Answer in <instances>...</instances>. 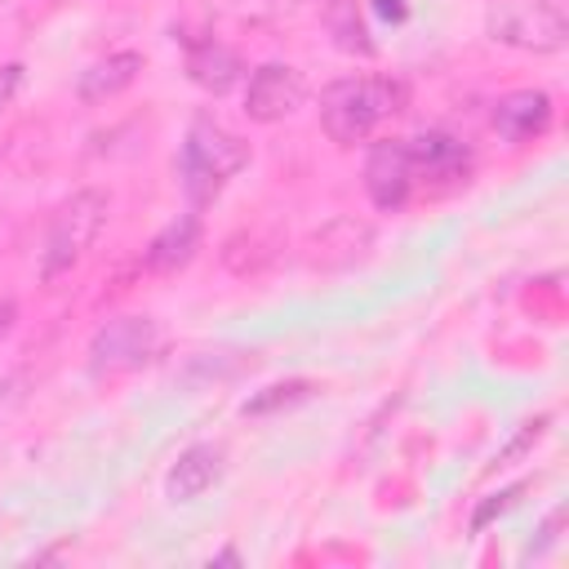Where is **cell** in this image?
Here are the masks:
<instances>
[{"mask_svg":"<svg viewBox=\"0 0 569 569\" xmlns=\"http://www.w3.org/2000/svg\"><path fill=\"white\" fill-rule=\"evenodd\" d=\"M405 102H409V89L396 76H342L320 93V129L329 133V142L356 147L382 120L400 116Z\"/></svg>","mask_w":569,"mask_h":569,"instance_id":"1","label":"cell"},{"mask_svg":"<svg viewBox=\"0 0 569 569\" xmlns=\"http://www.w3.org/2000/svg\"><path fill=\"white\" fill-rule=\"evenodd\" d=\"M173 164H178V182H182L191 209L200 213V209L213 204V200L222 196V187L249 164V142H244L240 133L222 129L218 120L200 116V120H191V129H187V138H182Z\"/></svg>","mask_w":569,"mask_h":569,"instance_id":"2","label":"cell"},{"mask_svg":"<svg viewBox=\"0 0 569 569\" xmlns=\"http://www.w3.org/2000/svg\"><path fill=\"white\" fill-rule=\"evenodd\" d=\"M107 213H111V196L98 191V187H84V191L67 196L58 204V213L49 218V231H44L40 280H58L71 267H80V258L89 253V244L107 227Z\"/></svg>","mask_w":569,"mask_h":569,"instance_id":"3","label":"cell"},{"mask_svg":"<svg viewBox=\"0 0 569 569\" xmlns=\"http://www.w3.org/2000/svg\"><path fill=\"white\" fill-rule=\"evenodd\" d=\"M485 31L520 53H560L569 44V13L560 0H498L485 13Z\"/></svg>","mask_w":569,"mask_h":569,"instance_id":"4","label":"cell"},{"mask_svg":"<svg viewBox=\"0 0 569 569\" xmlns=\"http://www.w3.org/2000/svg\"><path fill=\"white\" fill-rule=\"evenodd\" d=\"M160 347V329L151 316H116L89 338V369L98 378H120L142 369Z\"/></svg>","mask_w":569,"mask_h":569,"instance_id":"5","label":"cell"},{"mask_svg":"<svg viewBox=\"0 0 569 569\" xmlns=\"http://www.w3.org/2000/svg\"><path fill=\"white\" fill-rule=\"evenodd\" d=\"M365 191L373 209L396 213L409 204L413 187V160H409V138H378L365 156Z\"/></svg>","mask_w":569,"mask_h":569,"instance_id":"6","label":"cell"},{"mask_svg":"<svg viewBox=\"0 0 569 569\" xmlns=\"http://www.w3.org/2000/svg\"><path fill=\"white\" fill-rule=\"evenodd\" d=\"M307 102V80L298 67L289 62H262L249 84H244V116L253 124H276L289 120L298 107Z\"/></svg>","mask_w":569,"mask_h":569,"instance_id":"7","label":"cell"},{"mask_svg":"<svg viewBox=\"0 0 569 569\" xmlns=\"http://www.w3.org/2000/svg\"><path fill=\"white\" fill-rule=\"evenodd\" d=\"M409 160H413V187L422 182L427 191H453L471 178V151L453 133L427 129L409 138Z\"/></svg>","mask_w":569,"mask_h":569,"instance_id":"8","label":"cell"},{"mask_svg":"<svg viewBox=\"0 0 569 569\" xmlns=\"http://www.w3.org/2000/svg\"><path fill=\"white\" fill-rule=\"evenodd\" d=\"M373 249V227L360 218H333L325 222L311 240H307V267L316 271H342L356 267L360 258H369Z\"/></svg>","mask_w":569,"mask_h":569,"instance_id":"9","label":"cell"},{"mask_svg":"<svg viewBox=\"0 0 569 569\" xmlns=\"http://www.w3.org/2000/svg\"><path fill=\"white\" fill-rule=\"evenodd\" d=\"M489 124L498 129L502 142H533L551 129V93L547 89H511L493 102Z\"/></svg>","mask_w":569,"mask_h":569,"instance_id":"10","label":"cell"},{"mask_svg":"<svg viewBox=\"0 0 569 569\" xmlns=\"http://www.w3.org/2000/svg\"><path fill=\"white\" fill-rule=\"evenodd\" d=\"M222 471H227L222 445H191V449H182L178 462L169 467L164 493H169L173 502H191V498H200L204 489H213V485L222 480Z\"/></svg>","mask_w":569,"mask_h":569,"instance_id":"11","label":"cell"},{"mask_svg":"<svg viewBox=\"0 0 569 569\" xmlns=\"http://www.w3.org/2000/svg\"><path fill=\"white\" fill-rule=\"evenodd\" d=\"M200 213L191 209V213H178L173 222H164L156 236H151V244H147V253H142V267L147 271H156V276H173V271H182L191 258H196V249H200Z\"/></svg>","mask_w":569,"mask_h":569,"instance_id":"12","label":"cell"},{"mask_svg":"<svg viewBox=\"0 0 569 569\" xmlns=\"http://www.w3.org/2000/svg\"><path fill=\"white\" fill-rule=\"evenodd\" d=\"M187 76H191L204 93L222 98V93H231V89L240 84L244 62H240V53H236L231 44H222V40H200V44L187 49Z\"/></svg>","mask_w":569,"mask_h":569,"instance_id":"13","label":"cell"},{"mask_svg":"<svg viewBox=\"0 0 569 569\" xmlns=\"http://www.w3.org/2000/svg\"><path fill=\"white\" fill-rule=\"evenodd\" d=\"M138 71H142V53H133V49L107 53V58H98V62H89V67L80 71L76 98L89 102V107H93V102H107V98L124 93V89L138 80Z\"/></svg>","mask_w":569,"mask_h":569,"instance_id":"14","label":"cell"},{"mask_svg":"<svg viewBox=\"0 0 569 569\" xmlns=\"http://www.w3.org/2000/svg\"><path fill=\"white\" fill-rule=\"evenodd\" d=\"M316 391H320V387H316L311 378H284V382H271V387L253 391V396L240 405V413H244V418H267V413H280V409H293V405L311 400Z\"/></svg>","mask_w":569,"mask_h":569,"instance_id":"15","label":"cell"},{"mask_svg":"<svg viewBox=\"0 0 569 569\" xmlns=\"http://www.w3.org/2000/svg\"><path fill=\"white\" fill-rule=\"evenodd\" d=\"M525 489H529V485L520 480V485H507V489H498V493H489V498H485V502L476 507V516H471V529L480 533V529H485V525H489L493 516H502V511H511V507H516V498H520Z\"/></svg>","mask_w":569,"mask_h":569,"instance_id":"16","label":"cell"},{"mask_svg":"<svg viewBox=\"0 0 569 569\" xmlns=\"http://www.w3.org/2000/svg\"><path fill=\"white\" fill-rule=\"evenodd\" d=\"M542 427H547V413H538L533 422H525V427H520V436H516V440H511V445H507V449H502V453H498L493 462L502 467V462H511V458H520V453H525V449H529V445H533V440L542 436Z\"/></svg>","mask_w":569,"mask_h":569,"instance_id":"17","label":"cell"},{"mask_svg":"<svg viewBox=\"0 0 569 569\" xmlns=\"http://www.w3.org/2000/svg\"><path fill=\"white\" fill-rule=\"evenodd\" d=\"M18 89H22V62H4L0 67V116L9 111V102L18 98Z\"/></svg>","mask_w":569,"mask_h":569,"instance_id":"18","label":"cell"},{"mask_svg":"<svg viewBox=\"0 0 569 569\" xmlns=\"http://www.w3.org/2000/svg\"><path fill=\"white\" fill-rule=\"evenodd\" d=\"M560 525H565V511L556 507V511H551V516L542 520V529H538V542L529 547V556H542V551H547V547L556 542V533H560Z\"/></svg>","mask_w":569,"mask_h":569,"instance_id":"19","label":"cell"},{"mask_svg":"<svg viewBox=\"0 0 569 569\" xmlns=\"http://www.w3.org/2000/svg\"><path fill=\"white\" fill-rule=\"evenodd\" d=\"M378 13H382V18H396V22H400V18H405V0H378Z\"/></svg>","mask_w":569,"mask_h":569,"instance_id":"20","label":"cell"},{"mask_svg":"<svg viewBox=\"0 0 569 569\" xmlns=\"http://www.w3.org/2000/svg\"><path fill=\"white\" fill-rule=\"evenodd\" d=\"M13 316H18V307H13L9 298H4V302H0V338H4L9 329H13Z\"/></svg>","mask_w":569,"mask_h":569,"instance_id":"21","label":"cell"},{"mask_svg":"<svg viewBox=\"0 0 569 569\" xmlns=\"http://www.w3.org/2000/svg\"><path fill=\"white\" fill-rule=\"evenodd\" d=\"M209 565H240V551H236V547H222V551H218Z\"/></svg>","mask_w":569,"mask_h":569,"instance_id":"22","label":"cell"}]
</instances>
